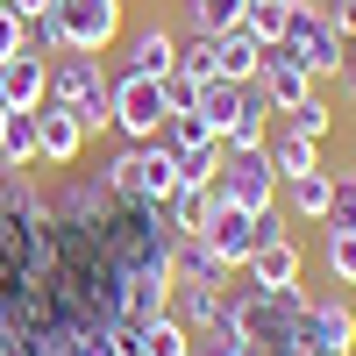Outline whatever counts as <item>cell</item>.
Returning a JSON list of instances; mask_svg holds the SVG:
<instances>
[{"label":"cell","instance_id":"obj_1","mask_svg":"<svg viewBox=\"0 0 356 356\" xmlns=\"http://www.w3.org/2000/svg\"><path fill=\"white\" fill-rule=\"evenodd\" d=\"M50 100L72 107L86 136L114 129V72L100 65V57H86V50H57L50 57Z\"/></svg>","mask_w":356,"mask_h":356},{"label":"cell","instance_id":"obj_36","mask_svg":"<svg viewBox=\"0 0 356 356\" xmlns=\"http://www.w3.org/2000/svg\"><path fill=\"white\" fill-rule=\"evenodd\" d=\"M8 356H43V349H36V342H15V349H8Z\"/></svg>","mask_w":356,"mask_h":356},{"label":"cell","instance_id":"obj_23","mask_svg":"<svg viewBox=\"0 0 356 356\" xmlns=\"http://www.w3.org/2000/svg\"><path fill=\"white\" fill-rule=\"evenodd\" d=\"M157 143H164V150H200V143H221V136H214V122H207L200 107H186V114H171V122H164Z\"/></svg>","mask_w":356,"mask_h":356},{"label":"cell","instance_id":"obj_12","mask_svg":"<svg viewBox=\"0 0 356 356\" xmlns=\"http://www.w3.org/2000/svg\"><path fill=\"white\" fill-rule=\"evenodd\" d=\"M122 72H143V79H171L178 72V36L164 22H143L136 36H129V50H122Z\"/></svg>","mask_w":356,"mask_h":356},{"label":"cell","instance_id":"obj_4","mask_svg":"<svg viewBox=\"0 0 356 356\" xmlns=\"http://www.w3.org/2000/svg\"><path fill=\"white\" fill-rule=\"evenodd\" d=\"M122 8H129V0H50L57 43L86 50V57H107L114 43H122Z\"/></svg>","mask_w":356,"mask_h":356},{"label":"cell","instance_id":"obj_10","mask_svg":"<svg viewBox=\"0 0 356 356\" xmlns=\"http://www.w3.org/2000/svg\"><path fill=\"white\" fill-rule=\"evenodd\" d=\"M0 100H8L15 114H36L50 100V57L43 50H15L8 65H0Z\"/></svg>","mask_w":356,"mask_h":356},{"label":"cell","instance_id":"obj_27","mask_svg":"<svg viewBox=\"0 0 356 356\" xmlns=\"http://www.w3.org/2000/svg\"><path fill=\"white\" fill-rule=\"evenodd\" d=\"M292 136H307V143H328V136H335V107L321 100V93H314V100H300V107H292Z\"/></svg>","mask_w":356,"mask_h":356},{"label":"cell","instance_id":"obj_5","mask_svg":"<svg viewBox=\"0 0 356 356\" xmlns=\"http://www.w3.org/2000/svg\"><path fill=\"white\" fill-rule=\"evenodd\" d=\"M171 122V100H164V79H143V72H114V129L129 143H157Z\"/></svg>","mask_w":356,"mask_h":356},{"label":"cell","instance_id":"obj_17","mask_svg":"<svg viewBox=\"0 0 356 356\" xmlns=\"http://www.w3.org/2000/svg\"><path fill=\"white\" fill-rule=\"evenodd\" d=\"M221 143H228V150H264V143H271V100H264L257 86H250L243 114H235V122L221 129Z\"/></svg>","mask_w":356,"mask_h":356},{"label":"cell","instance_id":"obj_18","mask_svg":"<svg viewBox=\"0 0 356 356\" xmlns=\"http://www.w3.org/2000/svg\"><path fill=\"white\" fill-rule=\"evenodd\" d=\"M207 214H214V186H178V193L164 200L171 235H200V228H207Z\"/></svg>","mask_w":356,"mask_h":356},{"label":"cell","instance_id":"obj_25","mask_svg":"<svg viewBox=\"0 0 356 356\" xmlns=\"http://www.w3.org/2000/svg\"><path fill=\"white\" fill-rule=\"evenodd\" d=\"M285 15H292V0H243V29L264 43H278L285 36Z\"/></svg>","mask_w":356,"mask_h":356},{"label":"cell","instance_id":"obj_19","mask_svg":"<svg viewBox=\"0 0 356 356\" xmlns=\"http://www.w3.org/2000/svg\"><path fill=\"white\" fill-rule=\"evenodd\" d=\"M264 157H271V171L278 178H300V171H321V143H307V136H271V143H264Z\"/></svg>","mask_w":356,"mask_h":356},{"label":"cell","instance_id":"obj_11","mask_svg":"<svg viewBox=\"0 0 356 356\" xmlns=\"http://www.w3.org/2000/svg\"><path fill=\"white\" fill-rule=\"evenodd\" d=\"M300 271H307L300 243H292V235H278V243H257V257L243 264V285H257V292H285V285H300Z\"/></svg>","mask_w":356,"mask_h":356},{"label":"cell","instance_id":"obj_9","mask_svg":"<svg viewBox=\"0 0 356 356\" xmlns=\"http://www.w3.org/2000/svg\"><path fill=\"white\" fill-rule=\"evenodd\" d=\"M79 150H86L79 114H72V107H57V100H43V107H36V164L72 171V164H79Z\"/></svg>","mask_w":356,"mask_h":356},{"label":"cell","instance_id":"obj_21","mask_svg":"<svg viewBox=\"0 0 356 356\" xmlns=\"http://www.w3.org/2000/svg\"><path fill=\"white\" fill-rule=\"evenodd\" d=\"M243 100H250V86H235V79H200V114L214 122V136L243 114Z\"/></svg>","mask_w":356,"mask_h":356},{"label":"cell","instance_id":"obj_3","mask_svg":"<svg viewBox=\"0 0 356 356\" xmlns=\"http://www.w3.org/2000/svg\"><path fill=\"white\" fill-rule=\"evenodd\" d=\"M278 43H285V57H292L307 79H335V72H342V29H328L321 0H292Z\"/></svg>","mask_w":356,"mask_h":356},{"label":"cell","instance_id":"obj_26","mask_svg":"<svg viewBox=\"0 0 356 356\" xmlns=\"http://www.w3.org/2000/svg\"><path fill=\"white\" fill-rule=\"evenodd\" d=\"M186 356H257V349L235 335V328H228V314H221L214 328H200V335H193V349H186Z\"/></svg>","mask_w":356,"mask_h":356},{"label":"cell","instance_id":"obj_31","mask_svg":"<svg viewBox=\"0 0 356 356\" xmlns=\"http://www.w3.org/2000/svg\"><path fill=\"white\" fill-rule=\"evenodd\" d=\"M15 50H29V22H22V15L8 8V0H0V65H8Z\"/></svg>","mask_w":356,"mask_h":356},{"label":"cell","instance_id":"obj_8","mask_svg":"<svg viewBox=\"0 0 356 356\" xmlns=\"http://www.w3.org/2000/svg\"><path fill=\"white\" fill-rule=\"evenodd\" d=\"M300 342L321 349V356H356V307L349 300H307Z\"/></svg>","mask_w":356,"mask_h":356},{"label":"cell","instance_id":"obj_16","mask_svg":"<svg viewBox=\"0 0 356 356\" xmlns=\"http://www.w3.org/2000/svg\"><path fill=\"white\" fill-rule=\"evenodd\" d=\"M328 186H335V171H300V178H278L285 214H300V221H328Z\"/></svg>","mask_w":356,"mask_h":356},{"label":"cell","instance_id":"obj_7","mask_svg":"<svg viewBox=\"0 0 356 356\" xmlns=\"http://www.w3.org/2000/svg\"><path fill=\"white\" fill-rule=\"evenodd\" d=\"M207 243H214V257L228 264V271H243V264L257 257V214H250V207H235V200H221L214 193V214H207Z\"/></svg>","mask_w":356,"mask_h":356},{"label":"cell","instance_id":"obj_29","mask_svg":"<svg viewBox=\"0 0 356 356\" xmlns=\"http://www.w3.org/2000/svg\"><path fill=\"white\" fill-rule=\"evenodd\" d=\"M321 228H356V171H335L328 186V221Z\"/></svg>","mask_w":356,"mask_h":356},{"label":"cell","instance_id":"obj_22","mask_svg":"<svg viewBox=\"0 0 356 356\" xmlns=\"http://www.w3.org/2000/svg\"><path fill=\"white\" fill-rule=\"evenodd\" d=\"M0 171H36V114H8V136H0Z\"/></svg>","mask_w":356,"mask_h":356},{"label":"cell","instance_id":"obj_24","mask_svg":"<svg viewBox=\"0 0 356 356\" xmlns=\"http://www.w3.org/2000/svg\"><path fill=\"white\" fill-rule=\"evenodd\" d=\"M321 264L335 285H356V228H328L321 235Z\"/></svg>","mask_w":356,"mask_h":356},{"label":"cell","instance_id":"obj_6","mask_svg":"<svg viewBox=\"0 0 356 356\" xmlns=\"http://www.w3.org/2000/svg\"><path fill=\"white\" fill-rule=\"evenodd\" d=\"M214 193L235 200V207H250V214H264V207H278V171H271V157H264V150H228Z\"/></svg>","mask_w":356,"mask_h":356},{"label":"cell","instance_id":"obj_14","mask_svg":"<svg viewBox=\"0 0 356 356\" xmlns=\"http://www.w3.org/2000/svg\"><path fill=\"white\" fill-rule=\"evenodd\" d=\"M235 271L214 257L207 235H171V285H228Z\"/></svg>","mask_w":356,"mask_h":356},{"label":"cell","instance_id":"obj_34","mask_svg":"<svg viewBox=\"0 0 356 356\" xmlns=\"http://www.w3.org/2000/svg\"><path fill=\"white\" fill-rule=\"evenodd\" d=\"M335 86H342V100H349V114H356V72H335Z\"/></svg>","mask_w":356,"mask_h":356},{"label":"cell","instance_id":"obj_2","mask_svg":"<svg viewBox=\"0 0 356 356\" xmlns=\"http://www.w3.org/2000/svg\"><path fill=\"white\" fill-rule=\"evenodd\" d=\"M100 178H107V193L129 200V207H164L178 193V164H171L164 143H129V150H114V164Z\"/></svg>","mask_w":356,"mask_h":356},{"label":"cell","instance_id":"obj_33","mask_svg":"<svg viewBox=\"0 0 356 356\" xmlns=\"http://www.w3.org/2000/svg\"><path fill=\"white\" fill-rule=\"evenodd\" d=\"M8 8H15V15H22V22H36V15H43V8H50V0H8Z\"/></svg>","mask_w":356,"mask_h":356},{"label":"cell","instance_id":"obj_35","mask_svg":"<svg viewBox=\"0 0 356 356\" xmlns=\"http://www.w3.org/2000/svg\"><path fill=\"white\" fill-rule=\"evenodd\" d=\"M342 72H356V36H342Z\"/></svg>","mask_w":356,"mask_h":356},{"label":"cell","instance_id":"obj_28","mask_svg":"<svg viewBox=\"0 0 356 356\" xmlns=\"http://www.w3.org/2000/svg\"><path fill=\"white\" fill-rule=\"evenodd\" d=\"M143 342H150V356H186V349H193L186 321H171V314H157L150 328H143Z\"/></svg>","mask_w":356,"mask_h":356},{"label":"cell","instance_id":"obj_37","mask_svg":"<svg viewBox=\"0 0 356 356\" xmlns=\"http://www.w3.org/2000/svg\"><path fill=\"white\" fill-rule=\"evenodd\" d=\"M8 114H15V107H8V100H0V136H8Z\"/></svg>","mask_w":356,"mask_h":356},{"label":"cell","instance_id":"obj_20","mask_svg":"<svg viewBox=\"0 0 356 356\" xmlns=\"http://www.w3.org/2000/svg\"><path fill=\"white\" fill-rule=\"evenodd\" d=\"M178 15H186V36H221L243 22V0H178Z\"/></svg>","mask_w":356,"mask_h":356},{"label":"cell","instance_id":"obj_32","mask_svg":"<svg viewBox=\"0 0 356 356\" xmlns=\"http://www.w3.org/2000/svg\"><path fill=\"white\" fill-rule=\"evenodd\" d=\"M321 15H328V29H342V36H356V0H321Z\"/></svg>","mask_w":356,"mask_h":356},{"label":"cell","instance_id":"obj_13","mask_svg":"<svg viewBox=\"0 0 356 356\" xmlns=\"http://www.w3.org/2000/svg\"><path fill=\"white\" fill-rule=\"evenodd\" d=\"M207 43H214V79L257 86V72H264V36H250V29L235 22V29H221V36H207Z\"/></svg>","mask_w":356,"mask_h":356},{"label":"cell","instance_id":"obj_15","mask_svg":"<svg viewBox=\"0 0 356 356\" xmlns=\"http://www.w3.org/2000/svg\"><path fill=\"white\" fill-rule=\"evenodd\" d=\"M228 314V285H171V321H186V335L214 328Z\"/></svg>","mask_w":356,"mask_h":356},{"label":"cell","instance_id":"obj_30","mask_svg":"<svg viewBox=\"0 0 356 356\" xmlns=\"http://www.w3.org/2000/svg\"><path fill=\"white\" fill-rule=\"evenodd\" d=\"M178 72H186V79H214V43L186 36V43H178Z\"/></svg>","mask_w":356,"mask_h":356}]
</instances>
